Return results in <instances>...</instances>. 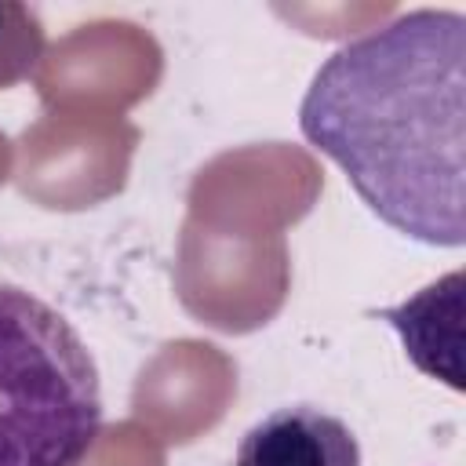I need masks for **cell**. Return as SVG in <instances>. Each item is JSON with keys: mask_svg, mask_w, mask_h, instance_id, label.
<instances>
[{"mask_svg": "<svg viewBox=\"0 0 466 466\" xmlns=\"http://www.w3.org/2000/svg\"><path fill=\"white\" fill-rule=\"evenodd\" d=\"M466 15L419 7L342 44L299 102L302 138L390 229L462 248Z\"/></svg>", "mask_w": 466, "mask_h": 466, "instance_id": "obj_1", "label": "cell"}, {"mask_svg": "<svg viewBox=\"0 0 466 466\" xmlns=\"http://www.w3.org/2000/svg\"><path fill=\"white\" fill-rule=\"evenodd\" d=\"M98 433L91 350L44 299L0 284V466H80Z\"/></svg>", "mask_w": 466, "mask_h": 466, "instance_id": "obj_2", "label": "cell"}, {"mask_svg": "<svg viewBox=\"0 0 466 466\" xmlns=\"http://www.w3.org/2000/svg\"><path fill=\"white\" fill-rule=\"evenodd\" d=\"M44 58V22L33 7L0 0V91L29 80Z\"/></svg>", "mask_w": 466, "mask_h": 466, "instance_id": "obj_4", "label": "cell"}, {"mask_svg": "<svg viewBox=\"0 0 466 466\" xmlns=\"http://www.w3.org/2000/svg\"><path fill=\"white\" fill-rule=\"evenodd\" d=\"M233 466H360V444L339 415L288 404L240 437Z\"/></svg>", "mask_w": 466, "mask_h": 466, "instance_id": "obj_3", "label": "cell"}]
</instances>
